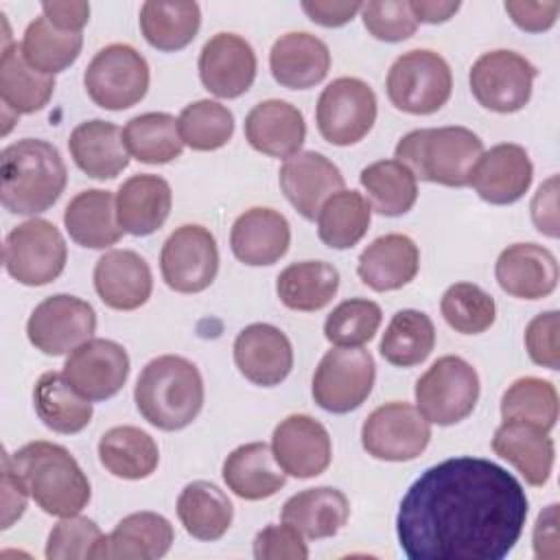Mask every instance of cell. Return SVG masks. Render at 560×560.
<instances>
[{"label":"cell","instance_id":"cell-10","mask_svg":"<svg viewBox=\"0 0 560 560\" xmlns=\"http://www.w3.org/2000/svg\"><path fill=\"white\" fill-rule=\"evenodd\" d=\"M376 378L374 357L363 348H330L313 374V400L330 413H350L372 394Z\"/></svg>","mask_w":560,"mask_h":560},{"label":"cell","instance_id":"cell-21","mask_svg":"<svg viewBox=\"0 0 560 560\" xmlns=\"http://www.w3.org/2000/svg\"><path fill=\"white\" fill-rule=\"evenodd\" d=\"M534 166L527 151L514 142H501L481 153L470 186L492 206H510L518 201L532 186Z\"/></svg>","mask_w":560,"mask_h":560},{"label":"cell","instance_id":"cell-49","mask_svg":"<svg viewBox=\"0 0 560 560\" xmlns=\"http://www.w3.org/2000/svg\"><path fill=\"white\" fill-rule=\"evenodd\" d=\"M381 319L383 313L376 302L368 298H350L328 313L324 322V337L332 346L361 348L374 339Z\"/></svg>","mask_w":560,"mask_h":560},{"label":"cell","instance_id":"cell-2","mask_svg":"<svg viewBox=\"0 0 560 560\" xmlns=\"http://www.w3.org/2000/svg\"><path fill=\"white\" fill-rule=\"evenodd\" d=\"M4 455L26 486L28 497L46 514L72 516L90 503V481L66 446L35 440L15 453L4 451Z\"/></svg>","mask_w":560,"mask_h":560},{"label":"cell","instance_id":"cell-4","mask_svg":"<svg viewBox=\"0 0 560 560\" xmlns=\"http://www.w3.org/2000/svg\"><path fill=\"white\" fill-rule=\"evenodd\" d=\"M133 400L151 427L179 431L192 424L203 407V378L192 361L162 354L151 359L138 374Z\"/></svg>","mask_w":560,"mask_h":560},{"label":"cell","instance_id":"cell-46","mask_svg":"<svg viewBox=\"0 0 560 560\" xmlns=\"http://www.w3.org/2000/svg\"><path fill=\"white\" fill-rule=\"evenodd\" d=\"M501 418L529 422L542 431H551L558 420L556 385L538 376L516 378L501 396Z\"/></svg>","mask_w":560,"mask_h":560},{"label":"cell","instance_id":"cell-54","mask_svg":"<svg viewBox=\"0 0 560 560\" xmlns=\"http://www.w3.org/2000/svg\"><path fill=\"white\" fill-rule=\"evenodd\" d=\"M503 9L521 31L542 33L556 24L560 13V2L558 0H542V2L505 0Z\"/></svg>","mask_w":560,"mask_h":560},{"label":"cell","instance_id":"cell-6","mask_svg":"<svg viewBox=\"0 0 560 560\" xmlns=\"http://www.w3.org/2000/svg\"><path fill=\"white\" fill-rule=\"evenodd\" d=\"M385 90L392 105L405 114H435L453 92L451 66L435 50L416 48L402 52L387 72Z\"/></svg>","mask_w":560,"mask_h":560},{"label":"cell","instance_id":"cell-19","mask_svg":"<svg viewBox=\"0 0 560 560\" xmlns=\"http://www.w3.org/2000/svg\"><path fill=\"white\" fill-rule=\"evenodd\" d=\"M278 182L287 201L308 221H315L322 203L346 184L339 166L317 151H300L287 158Z\"/></svg>","mask_w":560,"mask_h":560},{"label":"cell","instance_id":"cell-38","mask_svg":"<svg viewBox=\"0 0 560 560\" xmlns=\"http://www.w3.org/2000/svg\"><path fill=\"white\" fill-rule=\"evenodd\" d=\"M55 92V77L35 70L22 55L20 44L2 46L0 96L15 116L44 109Z\"/></svg>","mask_w":560,"mask_h":560},{"label":"cell","instance_id":"cell-53","mask_svg":"<svg viewBox=\"0 0 560 560\" xmlns=\"http://www.w3.org/2000/svg\"><path fill=\"white\" fill-rule=\"evenodd\" d=\"M254 558L258 560H306L304 536L291 525H267L254 536Z\"/></svg>","mask_w":560,"mask_h":560},{"label":"cell","instance_id":"cell-47","mask_svg":"<svg viewBox=\"0 0 560 560\" xmlns=\"http://www.w3.org/2000/svg\"><path fill=\"white\" fill-rule=\"evenodd\" d=\"M179 136L192 151H217L232 140L234 116L232 112L210 98L188 103L179 118Z\"/></svg>","mask_w":560,"mask_h":560},{"label":"cell","instance_id":"cell-8","mask_svg":"<svg viewBox=\"0 0 560 560\" xmlns=\"http://www.w3.org/2000/svg\"><path fill=\"white\" fill-rule=\"evenodd\" d=\"M2 260L7 273L20 284L44 287L66 269L68 247L52 221L33 217L7 234Z\"/></svg>","mask_w":560,"mask_h":560},{"label":"cell","instance_id":"cell-58","mask_svg":"<svg viewBox=\"0 0 560 560\" xmlns=\"http://www.w3.org/2000/svg\"><path fill=\"white\" fill-rule=\"evenodd\" d=\"M42 15L66 33H81L90 20V4L83 0L70 2H42Z\"/></svg>","mask_w":560,"mask_h":560},{"label":"cell","instance_id":"cell-31","mask_svg":"<svg viewBox=\"0 0 560 560\" xmlns=\"http://www.w3.org/2000/svg\"><path fill=\"white\" fill-rule=\"evenodd\" d=\"M221 475L225 486L245 501L269 499L287 483V472L278 466L271 446L265 442L236 446L225 457Z\"/></svg>","mask_w":560,"mask_h":560},{"label":"cell","instance_id":"cell-41","mask_svg":"<svg viewBox=\"0 0 560 560\" xmlns=\"http://www.w3.org/2000/svg\"><path fill=\"white\" fill-rule=\"evenodd\" d=\"M317 236L330 249H350L368 232L372 206L359 190H337L330 195L317 217Z\"/></svg>","mask_w":560,"mask_h":560},{"label":"cell","instance_id":"cell-5","mask_svg":"<svg viewBox=\"0 0 560 560\" xmlns=\"http://www.w3.org/2000/svg\"><path fill=\"white\" fill-rule=\"evenodd\" d=\"M481 153L483 142L475 131L448 125L409 131L398 140L394 158L405 164L416 179L464 188L470 186Z\"/></svg>","mask_w":560,"mask_h":560},{"label":"cell","instance_id":"cell-22","mask_svg":"<svg viewBox=\"0 0 560 560\" xmlns=\"http://www.w3.org/2000/svg\"><path fill=\"white\" fill-rule=\"evenodd\" d=\"M558 260L538 243H512L497 262L494 278L499 287L518 300H542L558 287Z\"/></svg>","mask_w":560,"mask_h":560},{"label":"cell","instance_id":"cell-15","mask_svg":"<svg viewBox=\"0 0 560 560\" xmlns=\"http://www.w3.org/2000/svg\"><path fill=\"white\" fill-rule=\"evenodd\" d=\"M160 271L177 293L206 291L219 271V249L212 232L197 223L179 225L162 245Z\"/></svg>","mask_w":560,"mask_h":560},{"label":"cell","instance_id":"cell-43","mask_svg":"<svg viewBox=\"0 0 560 560\" xmlns=\"http://www.w3.org/2000/svg\"><path fill=\"white\" fill-rule=\"evenodd\" d=\"M122 140L129 155L144 164H166L184 151L177 118L166 112L133 116L122 127Z\"/></svg>","mask_w":560,"mask_h":560},{"label":"cell","instance_id":"cell-59","mask_svg":"<svg viewBox=\"0 0 560 560\" xmlns=\"http://www.w3.org/2000/svg\"><path fill=\"white\" fill-rule=\"evenodd\" d=\"M534 553L536 558L558 556V503L547 505L534 525Z\"/></svg>","mask_w":560,"mask_h":560},{"label":"cell","instance_id":"cell-17","mask_svg":"<svg viewBox=\"0 0 560 560\" xmlns=\"http://www.w3.org/2000/svg\"><path fill=\"white\" fill-rule=\"evenodd\" d=\"M271 451L278 466L295 479L322 475L332 459L326 427L306 413H291L271 433Z\"/></svg>","mask_w":560,"mask_h":560},{"label":"cell","instance_id":"cell-3","mask_svg":"<svg viewBox=\"0 0 560 560\" xmlns=\"http://www.w3.org/2000/svg\"><path fill=\"white\" fill-rule=\"evenodd\" d=\"M68 182L66 164L46 140L22 138L2 149L0 201L11 214L33 217L48 210Z\"/></svg>","mask_w":560,"mask_h":560},{"label":"cell","instance_id":"cell-26","mask_svg":"<svg viewBox=\"0 0 560 560\" xmlns=\"http://www.w3.org/2000/svg\"><path fill=\"white\" fill-rule=\"evenodd\" d=\"M492 451L512 464L529 486H545L553 470L556 444L549 431L521 420H503L492 435Z\"/></svg>","mask_w":560,"mask_h":560},{"label":"cell","instance_id":"cell-18","mask_svg":"<svg viewBox=\"0 0 560 560\" xmlns=\"http://www.w3.org/2000/svg\"><path fill=\"white\" fill-rule=\"evenodd\" d=\"M199 79L203 88L219 98H238L256 79V52L247 39L236 33L212 35L199 52Z\"/></svg>","mask_w":560,"mask_h":560},{"label":"cell","instance_id":"cell-23","mask_svg":"<svg viewBox=\"0 0 560 560\" xmlns=\"http://www.w3.org/2000/svg\"><path fill=\"white\" fill-rule=\"evenodd\" d=\"M94 289L114 311H136L151 298L149 262L133 249H109L94 265Z\"/></svg>","mask_w":560,"mask_h":560},{"label":"cell","instance_id":"cell-30","mask_svg":"<svg viewBox=\"0 0 560 560\" xmlns=\"http://www.w3.org/2000/svg\"><path fill=\"white\" fill-rule=\"evenodd\" d=\"M74 164L92 179H114L129 166L122 129L109 120L92 118L79 122L68 138Z\"/></svg>","mask_w":560,"mask_h":560},{"label":"cell","instance_id":"cell-42","mask_svg":"<svg viewBox=\"0 0 560 560\" xmlns=\"http://www.w3.org/2000/svg\"><path fill=\"white\" fill-rule=\"evenodd\" d=\"M359 182L372 210L383 217L407 214L418 199V179L398 160H378L361 168Z\"/></svg>","mask_w":560,"mask_h":560},{"label":"cell","instance_id":"cell-35","mask_svg":"<svg viewBox=\"0 0 560 560\" xmlns=\"http://www.w3.org/2000/svg\"><path fill=\"white\" fill-rule=\"evenodd\" d=\"M101 466L118 479H147L160 464V451L155 440L131 424L107 429L98 440Z\"/></svg>","mask_w":560,"mask_h":560},{"label":"cell","instance_id":"cell-20","mask_svg":"<svg viewBox=\"0 0 560 560\" xmlns=\"http://www.w3.org/2000/svg\"><path fill=\"white\" fill-rule=\"evenodd\" d=\"M234 363L254 385H280L293 368L289 337L271 324H249L234 339Z\"/></svg>","mask_w":560,"mask_h":560},{"label":"cell","instance_id":"cell-56","mask_svg":"<svg viewBox=\"0 0 560 560\" xmlns=\"http://www.w3.org/2000/svg\"><path fill=\"white\" fill-rule=\"evenodd\" d=\"M26 499H28L26 486L15 475L7 455L2 453V525H0L2 529H9L24 514Z\"/></svg>","mask_w":560,"mask_h":560},{"label":"cell","instance_id":"cell-13","mask_svg":"<svg viewBox=\"0 0 560 560\" xmlns=\"http://www.w3.org/2000/svg\"><path fill=\"white\" fill-rule=\"evenodd\" d=\"M431 440V422L418 407L392 400L376 407L361 427V446L383 462H411L424 453Z\"/></svg>","mask_w":560,"mask_h":560},{"label":"cell","instance_id":"cell-39","mask_svg":"<svg viewBox=\"0 0 560 560\" xmlns=\"http://www.w3.org/2000/svg\"><path fill=\"white\" fill-rule=\"evenodd\" d=\"M201 26V9L190 0H147L140 7V31L162 52L186 48Z\"/></svg>","mask_w":560,"mask_h":560},{"label":"cell","instance_id":"cell-45","mask_svg":"<svg viewBox=\"0 0 560 560\" xmlns=\"http://www.w3.org/2000/svg\"><path fill=\"white\" fill-rule=\"evenodd\" d=\"M20 48L24 59L35 70L55 77L79 59L83 48V35L59 31L44 15H39L26 26Z\"/></svg>","mask_w":560,"mask_h":560},{"label":"cell","instance_id":"cell-11","mask_svg":"<svg viewBox=\"0 0 560 560\" xmlns=\"http://www.w3.org/2000/svg\"><path fill=\"white\" fill-rule=\"evenodd\" d=\"M319 136L335 147H350L363 140L376 122V94L357 77L330 81L315 107Z\"/></svg>","mask_w":560,"mask_h":560},{"label":"cell","instance_id":"cell-27","mask_svg":"<svg viewBox=\"0 0 560 560\" xmlns=\"http://www.w3.org/2000/svg\"><path fill=\"white\" fill-rule=\"evenodd\" d=\"M269 68L282 88L308 90L326 79L330 70V50L319 37L306 31H291L273 42L269 50Z\"/></svg>","mask_w":560,"mask_h":560},{"label":"cell","instance_id":"cell-1","mask_svg":"<svg viewBox=\"0 0 560 560\" xmlns=\"http://www.w3.org/2000/svg\"><path fill=\"white\" fill-rule=\"evenodd\" d=\"M527 512L512 472L483 457H451L409 486L396 536L409 560H501L518 542Z\"/></svg>","mask_w":560,"mask_h":560},{"label":"cell","instance_id":"cell-48","mask_svg":"<svg viewBox=\"0 0 560 560\" xmlns=\"http://www.w3.org/2000/svg\"><path fill=\"white\" fill-rule=\"evenodd\" d=\"M440 311L444 322L462 335L486 332L497 319L494 298L472 282L451 284L440 300Z\"/></svg>","mask_w":560,"mask_h":560},{"label":"cell","instance_id":"cell-12","mask_svg":"<svg viewBox=\"0 0 560 560\" xmlns=\"http://www.w3.org/2000/svg\"><path fill=\"white\" fill-rule=\"evenodd\" d=\"M536 66L516 50L483 52L470 68L468 83L477 103L497 114H514L532 98Z\"/></svg>","mask_w":560,"mask_h":560},{"label":"cell","instance_id":"cell-50","mask_svg":"<svg viewBox=\"0 0 560 560\" xmlns=\"http://www.w3.org/2000/svg\"><path fill=\"white\" fill-rule=\"evenodd\" d=\"M107 536L88 516H61L46 540L48 560H101Z\"/></svg>","mask_w":560,"mask_h":560},{"label":"cell","instance_id":"cell-36","mask_svg":"<svg viewBox=\"0 0 560 560\" xmlns=\"http://www.w3.org/2000/svg\"><path fill=\"white\" fill-rule=\"evenodd\" d=\"M33 407L37 418L55 433L72 435L92 420V400L83 398L63 376V372H44L33 387Z\"/></svg>","mask_w":560,"mask_h":560},{"label":"cell","instance_id":"cell-16","mask_svg":"<svg viewBox=\"0 0 560 560\" xmlns=\"http://www.w3.org/2000/svg\"><path fill=\"white\" fill-rule=\"evenodd\" d=\"M63 376L83 398L107 400L127 383L129 354L112 339L92 337L68 354Z\"/></svg>","mask_w":560,"mask_h":560},{"label":"cell","instance_id":"cell-7","mask_svg":"<svg viewBox=\"0 0 560 560\" xmlns=\"http://www.w3.org/2000/svg\"><path fill=\"white\" fill-rule=\"evenodd\" d=\"M479 389L477 370L466 359L446 354L416 381V407L431 424L451 427L475 411Z\"/></svg>","mask_w":560,"mask_h":560},{"label":"cell","instance_id":"cell-44","mask_svg":"<svg viewBox=\"0 0 560 560\" xmlns=\"http://www.w3.org/2000/svg\"><path fill=\"white\" fill-rule=\"evenodd\" d=\"M435 346V326L431 317L416 308L396 311L381 337V357L396 368L422 363Z\"/></svg>","mask_w":560,"mask_h":560},{"label":"cell","instance_id":"cell-57","mask_svg":"<svg viewBox=\"0 0 560 560\" xmlns=\"http://www.w3.org/2000/svg\"><path fill=\"white\" fill-rule=\"evenodd\" d=\"M363 2H332V0H304L302 11L319 26L337 28L354 20Z\"/></svg>","mask_w":560,"mask_h":560},{"label":"cell","instance_id":"cell-28","mask_svg":"<svg viewBox=\"0 0 560 560\" xmlns=\"http://www.w3.org/2000/svg\"><path fill=\"white\" fill-rule=\"evenodd\" d=\"M173 206V190L160 175L140 173L125 179L116 192V219L122 232L149 236L160 230Z\"/></svg>","mask_w":560,"mask_h":560},{"label":"cell","instance_id":"cell-37","mask_svg":"<svg viewBox=\"0 0 560 560\" xmlns=\"http://www.w3.org/2000/svg\"><path fill=\"white\" fill-rule=\"evenodd\" d=\"M177 518L197 540H219L232 525L234 505L212 481L197 479L182 488L177 497Z\"/></svg>","mask_w":560,"mask_h":560},{"label":"cell","instance_id":"cell-34","mask_svg":"<svg viewBox=\"0 0 560 560\" xmlns=\"http://www.w3.org/2000/svg\"><path fill=\"white\" fill-rule=\"evenodd\" d=\"M175 540L173 525L158 512H133L116 523L105 540L103 558L155 560L168 553Z\"/></svg>","mask_w":560,"mask_h":560},{"label":"cell","instance_id":"cell-25","mask_svg":"<svg viewBox=\"0 0 560 560\" xmlns=\"http://www.w3.org/2000/svg\"><path fill=\"white\" fill-rule=\"evenodd\" d=\"M245 138L258 153L287 160L300 153L306 140V122L302 112L289 101L269 98L247 112Z\"/></svg>","mask_w":560,"mask_h":560},{"label":"cell","instance_id":"cell-24","mask_svg":"<svg viewBox=\"0 0 560 560\" xmlns=\"http://www.w3.org/2000/svg\"><path fill=\"white\" fill-rule=\"evenodd\" d=\"M291 245V228L273 208H249L236 217L230 230V249L247 267L278 262Z\"/></svg>","mask_w":560,"mask_h":560},{"label":"cell","instance_id":"cell-29","mask_svg":"<svg viewBox=\"0 0 560 560\" xmlns=\"http://www.w3.org/2000/svg\"><path fill=\"white\" fill-rule=\"evenodd\" d=\"M420 269V249L407 234H383L359 256L357 273L372 291H396L409 284Z\"/></svg>","mask_w":560,"mask_h":560},{"label":"cell","instance_id":"cell-9","mask_svg":"<svg viewBox=\"0 0 560 560\" xmlns=\"http://www.w3.org/2000/svg\"><path fill=\"white\" fill-rule=\"evenodd\" d=\"M149 63L129 44L101 48L83 72L88 96L103 109L120 112L140 103L149 90Z\"/></svg>","mask_w":560,"mask_h":560},{"label":"cell","instance_id":"cell-51","mask_svg":"<svg viewBox=\"0 0 560 560\" xmlns=\"http://www.w3.org/2000/svg\"><path fill=\"white\" fill-rule=\"evenodd\" d=\"M361 20L365 31L381 42H405L409 39L418 22L405 0H385V2H363L361 4Z\"/></svg>","mask_w":560,"mask_h":560},{"label":"cell","instance_id":"cell-52","mask_svg":"<svg viewBox=\"0 0 560 560\" xmlns=\"http://www.w3.org/2000/svg\"><path fill=\"white\" fill-rule=\"evenodd\" d=\"M560 313L545 311L538 313L525 328V350L536 365L558 370L560 368Z\"/></svg>","mask_w":560,"mask_h":560},{"label":"cell","instance_id":"cell-55","mask_svg":"<svg viewBox=\"0 0 560 560\" xmlns=\"http://www.w3.org/2000/svg\"><path fill=\"white\" fill-rule=\"evenodd\" d=\"M532 221L536 225V230L545 236L558 238L560 230H558V175L547 177L534 199H532Z\"/></svg>","mask_w":560,"mask_h":560},{"label":"cell","instance_id":"cell-60","mask_svg":"<svg viewBox=\"0 0 560 560\" xmlns=\"http://www.w3.org/2000/svg\"><path fill=\"white\" fill-rule=\"evenodd\" d=\"M459 2L457 0H448V2H435V0H411L409 9L416 18V22H424V24H442L446 20H451L457 11H459Z\"/></svg>","mask_w":560,"mask_h":560},{"label":"cell","instance_id":"cell-40","mask_svg":"<svg viewBox=\"0 0 560 560\" xmlns=\"http://www.w3.org/2000/svg\"><path fill=\"white\" fill-rule=\"evenodd\" d=\"M339 289V271L326 260H300L276 278V293L291 311L313 313L330 304Z\"/></svg>","mask_w":560,"mask_h":560},{"label":"cell","instance_id":"cell-14","mask_svg":"<svg viewBox=\"0 0 560 560\" xmlns=\"http://www.w3.org/2000/svg\"><path fill=\"white\" fill-rule=\"evenodd\" d=\"M94 330L96 313L92 304L70 293H55L42 300L26 322L28 341L48 357L70 354L92 339Z\"/></svg>","mask_w":560,"mask_h":560},{"label":"cell","instance_id":"cell-32","mask_svg":"<svg viewBox=\"0 0 560 560\" xmlns=\"http://www.w3.org/2000/svg\"><path fill=\"white\" fill-rule=\"evenodd\" d=\"M63 225L70 238L88 249L112 247L125 234L116 219V197L101 188L77 192L63 210Z\"/></svg>","mask_w":560,"mask_h":560},{"label":"cell","instance_id":"cell-33","mask_svg":"<svg viewBox=\"0 0 560 560\" xmlns=\"http://www.w3.org/2000/svg\"><path fill=\"white\" fill-rule=\"evenodd\" d=\"M280 516L308 540L330 538L348 523L350 501L330 486L306 488L284 501Z\"/></svg>","mask_w":560,"mask_h":560}]
</instances>
